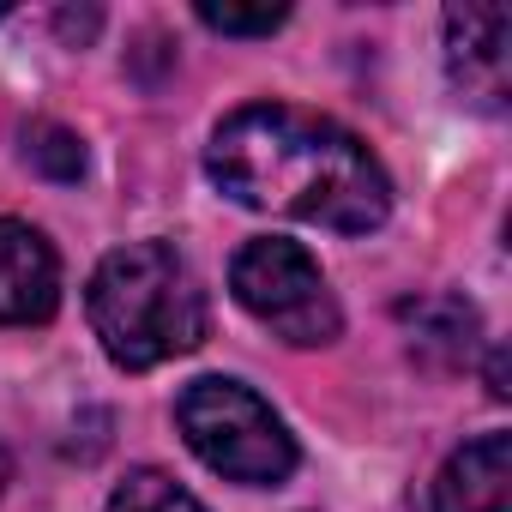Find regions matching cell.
Masks as SVG:
<instances>
[{"instance_id": "cell-4", "label": "cell", "mask_w": 512, "mask_h": 512, "mask_svg": "<svg viewBox=\"0 0 512 512\" xmlns=\"http://www.w3.org/2000/svg\"><path fill=\"white\" fill-rule=\"evenodd\" d=\"M229 290L266 332H278L296 350H326L344 332V314H338V296H332L326 272L314 266L308 247H296L284 235L247 241L229 266Z\"/></svg>"}, {"instance_id": "cell-11", "label": "cell", "mask_w": 512, "mask_h": 512, "mask_svg": "<svg viewBox=\"0 0 512 512\" xmlns=\"http://www.w3.org/2000/svg\"><path fill=\"white\" fill-rule=\"evenodd\" d=\"M290 13L284 7H211V0H205V7H199V25H211V31H223V37H272L278 25H284Z\"/></svg>"}, {"instance_id": "cell-3", "label": "cell", "mask_w": 512, "mask_h": 512, "mask_svg": "<svg viewBox=\"0 0 512 512\" xmlns=\"http://www.w3.org/2000/svg\"><path fill=\"white\" fill-rule=\"evenodd\" d=\"M175 422L187 434V446L229 482H247V488H278L290 470H296V440L290 428L278 422V410L241 386V380H223V374H205L181 392L175 404Z\"/></svg>"}, {"instance_id": "cell-10", "label": "cell", "mask_w": 512, "mask_h": 512, "mask_svg": "<svg viewBox=\"0 0 512 512\" xmlns=\"http://www.w3.org/2000/svg\"><path fill=\"white\" fill-rule=\"evenodd\" d=\"M31 163L43 169V175H55V181H79L85 175V145H79V133H67V127H55V121H43V127H31Z\"/></svg>"}, {"instance_id": "cell-2", "label": "cell", "mask_w": 512, "mask_h": 512, "mask_svg": "<svg viewBox=\"0 0 512 512\" xmlns=\"http://www.w3.org/2000/svg\"><path fill=\"white\" fill-rule=\"evenodd\" d=\"M85 308L103 356L127 374H145L205 344V290L175 241L115 247L91 278Z\"/></svg>"}, {"instance_id": "cell-9", "label": "cell", "mask_w": 512, "mask_h": 512, "mask_svg": "<svg viewBox=\"0 0 512 512\" xmlns=\"http://www.w3.org/2000/svg\"><path fill=\"white\" fill-rule=\"evenodd\" d=\"M103 512H205L175 476H163V470H133L115 494H109V506Z\"/></svg>"}, {"instance_id": "cell-12", "label": "cell", "mask_w": 512, "mask_h": 512, "mask_svg": "<svg viewBox=\"0 0 512 512\" xmlns=\"http://www.w3.org/2000/svg\"><path fill=\"white\" fill-rule=\"evenodd\" d=\"M0 19H7V7H0Z\"/></svg>"}, {"instance_id": "cell-5", "label": "cell", "mask_w": 512, "mask_h": 512, "mask_svg": "<svg viewBox=\"0 0 512 512\" xmlns=\"http://www.w3.org/2000/svg\"><path fill=\"white\" fill-rule=\"evenodd\" d=\"M55 308H61L55 247L31 223L0 217V326H43Z\"/></svg>"}, {"instance_id": "cell-1", "label": "cell", "mask_w": 512, "mask_h": 512, "mask_svg": "<svg viewBox=\"0 0 512 512\" xmlns=\"http://www.w3.org/2000/svg\"><path fill=\"white\" fill-rule=\"evenodd\" d=\"M211 181L247 205L320 229L368 235L392 211V181L380 157L338 121L290 103H247L205 145Z\"/></svg>"}, {"instance_id": "cell-8", "label": "cell", "mask_w": 512, "mask_h": 512, "mask_svg": "<svg viewBox=\"0 0 512 512\" xmlns=\"http://www.w3.org/2000/svg\"><path fill=\"white\" fill-rule=\"evenodd\" d=\"M398 320L416 332L422 350H440L446 362H464L470 344H476V308L458 302V296H428V302H404Z\"/></svg>"}, {"instance_id": "cell-7", "label": "cell", "mask_w": 512, "mask_h": 512, "mask_svg": "<svg viewBox=\"0 0 512 512\" xmlns=\"http://www.w3.org/2000/svg\"><path fill=\"white\" fill-rule=\"evenodd\" d=\"M434 512H512V434H476L434 476Z\"/></svg>"}, {"instance_id": "cell-6", "label": "cell", "mask_w": 512, "mask_h": 512, "mask_svg": "<svg viewBox=\"0 0 512 512\" xmlns=\"http://www.w3.org/2000/svg\"><path fill=\"white\" fill-rule=\"evenodd\" d=\"M506 7H452L446 13V61L452 85L476 109H506Z\"/></svg>"}]
</instances>
